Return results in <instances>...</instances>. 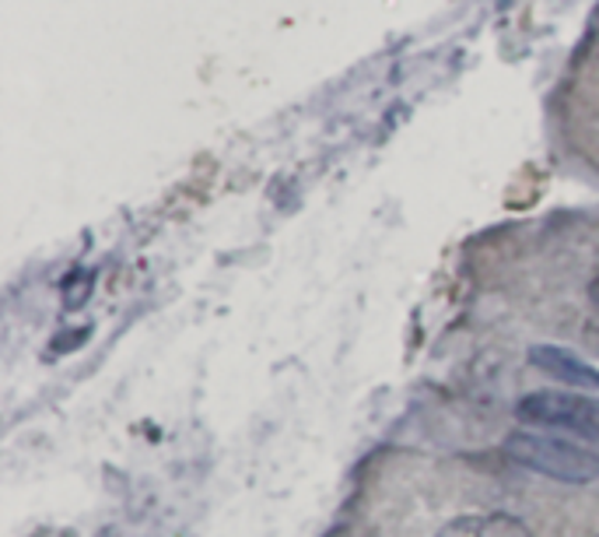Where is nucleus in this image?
<instances>
[{"mask_svg":"<svg viewBox=\"0 0 599 537\" xmlns=\"http://www.w3.org/2000/svg\"><path fill=\"white\" fill-rule=\"evenodd\" d=\"M512 464L533 474H544L562 485H592L599 482V453L589 447L568 443L562 436H547L540 429H519L501 443Z\"/></svg>","mask_w":599,"mask_h":537,"instance_id":"obj_1","label":"nucleus"},{"mask_svg":"<svg viewBox=\"0 0 599 537\" xmlns=\"http://www.w3.org/2000/svg\"><path fill=\"white\" fill-rule=\"evenodd\" d=\"M523 426L540 432H568L599 447V397L568 390H533L515 405Z\"/></svg>","mask_w":599,"mask_h":537,"instance_id":"obj_2","label":"nucleus"},{"mask_svg":"<svg viewBox=\"0 0 599 537\" xmlns=\"http://www.w3.org/2000/svg\"><path fill=\"white\" fill-rule=\"evenodd\" d=\"M530 366H536L540 373H547L557 383H568V387L599 390V369L589 366L582 355L557 348V344H536V348H530Z\"/></svg>","mask_w":599,"mask_h":537,"instance_id":"obj_3","label":"nucleus"},{"mask_svg":"<svg viewBox=\"0 0 599 537\" xmlns=\"http://www.w3.org/2000/svg\"><path fill=\"white\" fill-rule=\"evenodd\" d=\"M438 537H533V530L512 513H470L449 520Z\"/></svg>","mask_w":599,"mask_h":537,"instance_id":"obj_4","label":"nucleus"},{"mask_svg":"<svg viewBox=\"0 0 599 537\" xmlns=\"http://www.w3.org/2000/svg\"><path fill=\"white\" fill-rule=\"evenodd\" d=\"M88 292H91V278L88 275H81V271H74L67 281H64V305L67 310H77L85 299H88Z\"/></svg>","mask_w":599,"mask_h":537,"instance_id":"obj_5","label":"nucleus"},{"mask_svg":"<svg viewBox=\"0 0 599 537\" xmlns=\"http://www.w3.org/2000/svg\"><path fill=\"white\" fill-rule=\"evenodd\" d=\"M589 299H592V305H596V310H599V278L589 284Z\"/></svg>","mask_w":599,"mask_h":537,"instance_id":"obj_6","label":"nucleus"}]
</instances>
